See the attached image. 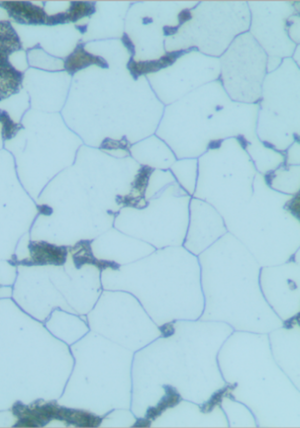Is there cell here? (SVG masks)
Masks as SVG:
<instances>
[{"label":"cell","instance_id":"1","mask_svg":"<svg viewBox=\"0 0 300 428\" xmlns=\"http://www.w3.org/2000/svg\"><path fill=\"white\" fill-rule=\"evenodd\" d=\"M105 270L112 278L108 288L131 293L155 319L197 317L203 310L200 266L185 249L166 247L125 268Z\"/></svg>","mask_w":300,"mask_h":428},{"label":"cell","instance_id":"4","mask_svg":"<svg viewBox=\"0 0 300 428\" xmlns=\"http://www.w3.org/2000/svg\"><path fill=\"white\" fill-rule=\"evenodd\" d=\"M92 63H96L100 66H107L104 59L90 55L84 51L83 44H78L75 52L65 60V70L69 74H75L78 70L89 66Z\"/></svg>","mask_w":300,"mask_h":428},{"label":"cell","instance_id":"3","mask_svg":"<svg viewBox=\"0 0 300 428\" xmlns=\"http://www.w3.org/2000/svg\"><path fill=\"white\" fill-rule=\"evenodd\" d=\"M8 14L10 15L16 22L21 24H46L47 16L45 11L29 2H5L0 3Z\"/></svg>","mask_w":300,"mask_h":428},{"label":"cell","instance_id":"5","mask_svg":"<svg viewBox=\"0 0 300 428\" xmlns=\"http://www.w3.org/2000/svg\"><path fill=\"white\" fill-rule=\"evenodd\" d=\"M94 4L93 3H84V2H73L71 5V9L67 13L68 21L75 22L76 20L82 18V16L92 14L94 12Z\"/></svg>","mask_w":300,"mask_h":428},{"label":"cell","instance_id":"2","mask_svg":"<svg viewBox=\"0 0 300 428\" xmlns=\"http://www.w3.org/2000/svg\"><path fill=\"white\" fill-rule=\"evenodd\" d=\"M205 310L218 317L272 316L259 285L255 258L230 235L219 239L199 257Z\"/></svg>","mask_w":300,"mask_h":428}]
</instances>
